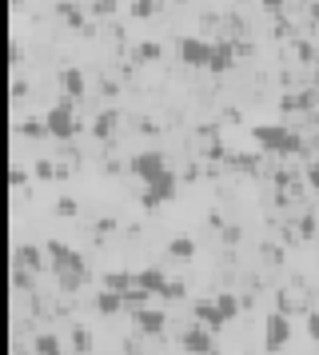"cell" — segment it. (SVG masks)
<instances>
[{"label": "cell", "mask_w": 319, "mask_h": 355, "mask_svg": "<svg viewBox=\"0 0 319 355\" xmlns=\"http://www.w3.org/2000/svg\"><path fill=\"white\" fill-rule=\"evenodd\" d=\"M252 140L264 148V152H284V156H291V152H300L303 148V140L291 128H284V124H255Z\"/></svg>", "instance_id": "1"}, {"label": "cell", "mask_w": 319, "mask_h": 355, "mask_svg": "<svg viewBox=\"0 0 319 355\" xmlns=\"http://www.w3.org/2000/svg\"><path fill=\"white\" fill-rule=\"evenodd\" d=\"M44 124H48V136H56V140H72L80 132L76 124V116H72V100H64V104H52L44 116Z\"/></svg>", "instance_id": "2"}, {"label": "cell", "mask_w": 319, "mask_h": 355, "mask_svg": "<svg viewBox=\"0 0 319 355\" xmlns=\"http://www.w3.org/2000/svg\"><path fill=\"white\" fill-rule=\"evenodd\" d=\"M287 339H291V323H287V315L284 311H271L268 320H264V347L275 355V352H284L287 347Z\"/></svg>", "instance_id": "3"}, {"label": "cell", "mask_w": 319, "mask_h": 355, "mask_svg": "<svg viewBox=\"0 0 319 355\" xmlns=\"http://www.w3.org/2000/svg\"><path fill=\"white\" fill-rule=\"evenodd\" d=\"M180 60L188 68H207L212 64V44L200 40V36H184V40H180Z\"/></svg>", "instance_id": "4"}, {"label": "cell", "mask_w": 319, "mask_h": 355, "mask_svg": "<svg viewBox=\"0 0 319 355\" xmlns=\"http://www.w3.org/2000/svg\"><path fill=\"white\" fill-rule=\"evenodd\" d=\"M168 172V160H164V152H140L136 160H132V176H140L144 184H152Z\"/></svg>", "instance_id": "5"}, {"label": "cell", "mask_w": 319, "mask_h": 355, "mask_svg": "<svg viewBox=\"0 0 319 355\" xmlns=\"http://www.w3.org/2000/svg\"><path fill=\"white\" fill-rule=\"evenodd\" d=\"M168 200H175V176H172V172H164L160 180H152V184H148V192L140 196L144 208H160V204H168Z\"/></svg>", "instance_id": "6"}, {"label": "cell", "mask_w": 319, "mask_h": 355, "mask_svg": "<svg viewBox=\"0 0 319 355\" xmlns=\"http://www.w3.org/2000/svg\"><path fill=\"white\" fill-rule=\"evenodd\" d=\"M44 252L52 256V272H84V259H80V252H72L68 243L52 240Z\"/></svg>", "instance_id": "7"}, {"label": "cell", "mask_w": 319, "mask_h": 355, "mask_svg": "<svg viewBox=\"0 0 319 355\" xmlns=\"http://www.w3.org/2000/svg\"><path fill=\"white\" fill-rule=\"evenodd\" d=\"M184 352H188V355H216L212 327H204V323H191L188 331H184Z\"/></svg>", "instance_id": "8"}, {"label": "cell", "mask_w": 319, "mask_h": 355, "mask_svg": "<svg viewBox=\"0 0 319 355\" xmlns=\"http://www.w3.org/2000/svg\"><path fill=\"white\" fill-rule=\"evenodd\" d=\"M164 311L160 307H140V311H132V323H136V331H144V336H160L164 331Z\"/></svg>", "instance_id": "9"}, {"label": "cell", "mask_w": 319, "mask_h": 355, "mask_svg": "<svg viewBox=\"0 0 319 355\" xmlns=\"http://www.w3.org/2000/svg\"><path fill=\"white\" fill-rule=\"evenodd\" d=\"M60 88H64V96H68V100H80L84 92H88L84 72H80V68H64V72H60Z\"/></svg>", "instance_id": "10"}, {"label": "cell", "mask_w": 319, "mask_h": 355, "mask_svg": "<svg viewBox=\"0 0 319 355\" xmlns=\"http://www.w3.org/2000/svg\"><path fill=\"white\" fill-rule=\"evenodd\" d=\"M96 311L100 315H120L124 311V295L112 288H100V295H96Z\"/></svg>", "instance_id": "11"}, {"label": "cell", "mask_w": 319, "mask_h": 355, "mask_svg": "<svg viewBox=\"0 0 319 355\" xmlns=\"http://www.w3.org/2000/svg\"><path fill=\"white\" fill-rule=\"evenodd\" d=\"M236 64V49L227 44V40H220V44H212V72H227V68Z\"/></svg>", "instance_id": "12"}, {"label": "cell", "mask_w": 319, "mask_h": 355, "mask_svg": "<svg viewBox=\"0 0 319 355\" xmlns=\"http://www.w3.org/2000/svg\"><path fill=\"white\" fill-rule=\"evenodd\" d=\"M164 272H156V268H144V272H136V288H144V291H152V295H160L164 291Z\"/></svg>", "instance_id": "13"}, {"label": "cell", "mask_w": 319, "mask_h": 355, "mask_svg": "<svg viewBox=\"0 0 319 355\" xmlns=\"http://www.w3.org/2000/svg\"><path fill=\"white\" fill-rule=\"evenodd\" d=\"M196 320L204 323V327H223V320H220V311H216V300H204V304H196Z\"/></svg>", "instance_id": "14"}, {"label": "cell", "mask_w": 319, "mask_h": 355, "mask_svg": "<svg viewBox=\"0 0 319 355\" xmlns=\"http://www.w3.org/2000/svg\"><path fill=\"white\" fill-rule=\"evenodd\" d=\"M32 352L36 355H64V347H60V339L52 336V331H40V336L32 339Z\"/></svg>", "instance_id": "15"}, {"label": "cell", "mask_w": 319, "mask_h": 355, "mask_svg": "<svg viewBox=\"0 0 319 355\" xmlns=\"http://www.w3.org/2000/svg\"><path fill=\"white\" fill-rule=\"evenodd\" d=\"M116 120H120L116 112H100V116L92 120V136H96V140H112V132H116Z\"/></svg>", "instance_id": "16"}, {"label": "cell", "mask_w": 319, "mask_h": 355, "mask_svg": "<svg viewBox=\"0 0 319 355\" xmlns=\"http://www.w3.org/2000/svg\"><path fill=\"white\" fill-rule=\"evenodd\" d=\"M216 311H220V320H223V323L236 320V315H239V300L232 295V291H220V295H216Z\"/></svg>", "instance_id": "17"}, {"label": "cell", "mask_w": 319, "mask_h": 355, "mask_svg": "<svg viewBox=\"0 0 319 355\" xmlns=\"http://www.w3.org/2000/svg\"><path fill=\"white\" fill-rule=\"evenodd\" d=\"M168 256H172V259H191V256H196V240H188V236H175V240L168 243Z\"/></svg>", "instance_id": "18"}, {"label": "cell", "mask_w": 319, "mask_h": 355, "mask_svg": "<svg viewBox=\"0 0 319 355\" xmlns=\"http://www.w3.org/2000/svg\"><path fill=\"white\" fill-rule=\"evenodd\" d=\"M44 259H40V248H32V243H24V248H16V268H40Z\"/></svg>", "instance_id": "19"}, {"label": "cell", "mask_w": 319, "mask_h": 355, "mask_svg": "<svg viewBox=\"0 0 319 355\" xmlns=\"http://www.w3.org/2000/svg\"><path fill=\"white\" fill-rule=\"evenodd\" d=\"M148 300H152V291L132 288V291L124 295V311H140V307H148Z\"/></svg>", "instance_id": "20"}, {"label": "cell", "mask_w": 319, "mask_h": 355, "mask_svg": "<svg viewBox=\"0 0 319 355\" xmlns=\"http://www.w3.org/2000/svg\"><path fill=\"white\" fill-rule=\"evenodd\" d=\"M16 132L28 136V140H40V136H48V124L44 120H24V124H16Z\"/></svg>", "instance_id": "21"}, {"label": "cell", "mask_w": 319, "mask_h": 355, "mask_svg": "<svg viewBox=\"0 0 319 355\" xmlns=\"http://www.w3.org/2000/svg\"><path fill=\"white\" fill-rule=\"evenodd\" d=\"M164 56V49H160L156 40H144L140 49H136V60H144V64H152V60H160Z\"/></svg>", "instance_id": "22"}, {"label": "cell", "mask_w": 319, "mask_h": 355, "mask_svg": "<svg viewBox=\"0 0 319 355\" xmlns=\"http://www.w3.org/2000/svg\"><path fill=\"white\" fill-rule=\"evenodd\" d=\"M156 8H160V0H136V4H132V17L148 20V17H156Z\"/></svg>", "instance_id": "23"}, {"label": "cell", "mask_w": 319, "mask_h": 355, "mask_svg": "<svg viewBox=\"0 0 319 355\" xmlns=\"http://www.w3.org/2000/svg\"><path fill=\"white\" fill-rule=\"evenodd\" d=\"M56 279H60L64 291H80V284H84V272H56Z\"/></svg>", "instance_id": "24"}, {"label": "cell", "mask_w": 319, "mask_h": 355, "mask_svg": "<svg viewBox=\"0 0 319 355\" xmlns=\"http://www.w3.org/2000/svg\"><path fill=\"white\" fill-rule=\"evenodd\" d=\"M160 300H168V304H172V300H184V284H180V279H168L164 291H160Z\"/></svg>", "instance_id": "25"}, {"label": "cell", "mask_w": 319, "mask_h": 355, "mask_svg": "<svg viewBox=\"0 0 319 355\" xmlns=\"http://www.w3.org/2000/svg\"><path fill=\"white\" fill-rule=\"evenodd\" d=\"M72 343H76V352H80V355L92 352V339H88V331H84V327H76V331H72Z\"/></svg>", "instance_id": "26"}, {"label": "cell", "mask_w": 319, "mask_h": 355, "mask_svg": "<svg viewBox=\"0 0 319 355\" xmlns=\"http://www.w3.org/2000/svg\"><path fill=\"white\" fill-rule=\"evenodd\" d=\"M116 8H120L116 0H92V17H112Z\"/></svg>", "instance_id": "27"}, {"label": "cell", "mask_w": 319, "mask_h": 355, "mask_svg": "<svg viewBox=\"0 0 319 355\" xmlns=\"http://www.w3.org/2000/svg\"><path fill=\"white\" fill-rule=\"evenodd\" d=\"M56 216H76V200L72 196H60L56 200Z\"/></svg>", "instance_id": "28"}, {"label": "cell", "mask_w": 319, "mask_h": 355, "mask_svg": "<svg viewBox=\"0 0 319 355\" xmlns=\"http://www.w3.org/2000/svg\"><path fill=\"white\" fill-rule=\"evenodd\" d=\"M60 12H64V20H68V24L84 28V20H80V8H76V4H60Z\"/></svg>", "instance_id": "29"}, {"label": "cell", "mask_w": 319, "mask_h": 355, "mask_svg": "<svg viewBox=\"0 0 319 355\" xmlns=\"http://www.w3.org/2000/svg\"><path fill=\"white\" fill-rule=\"evenodd\" d=\"M8 184H12L16 192H20V188L28 184V172H24V168H12V176H8Z\"/></svg>", "instance_id": "30"}, {"label": "cell", "mask_w": 319, "mask_h": 355, "mask_svg": "<svg viewBox=\"0 0 319 355\" xmlns=\"http://www.w3.org/2000/svg\"><path fill=\"white\" fill-rule=\"evenodd\" d=\"M307 336L319 343V311H311V315H307Z\"/></svg>", "instance_id": "31"}, {"label": "cell", "mask_w": 319, "mask_h": 355, "mask_svg": "<svg viewBox=\"0 0 319 355\" xmlns=\"http://www.w3.org/2000/svg\"><path fill=\"white\" fill-rule=\"evenodd\" d=\"M12 288H16V291H28V275L20 272V268L12 272Z\"/></svg>", "instance_id": "32"}, {"label": "cell", "mask_w": 319, "mask_h": 355, "mask_svg": "<svg viewBox=\"0 0 319 355\" xmlns=\"http://www.w3.org/2000/svg\"><path fill=\"white\" fill-rule=\"evenodd\" d=\"M307 184H311V188L319 192V160H316V164H307Z\"/></svg>", "instance_id": "33"}, {"label": "cell", "mask_w": 319, "mask_h": 355, "mask_svg": "<svg viewBox=\"0 0 319 355\" xmlns=\"http://www.w3.org/2000/svg\"><path fill=\"white\" fill-rule=\"evenodd\" d=\"M36 176H56V164H48V160H40V164H36Z\"/></svg>", "instance_id": "34"}, {"label": "cell", "mask_w": 319, "mask_h": 355, "mask_svg": "<svg viewBox=\"0 0 319 355\" xmlns=\"http://www.w3.org/2000/svg\"><path fill=\"white\" fill-rule=\"evenodd\" d=\"M28 96V84L24 80H12V100H24Z\"/></svg>", "instance_id": "35"}, {"label": "cell", "mask_w": 319, "mask_h": 355, "mask_svg": "<svg viewBox=\"0 0 319 355\" xmlns=\"http://www.w3.org/2000/svg\"><path fill=\"white\" fill-rule=\"evenodd\" d=\"M8 60H12V64H20V60H24V52H20V44H12V49H8Z\"/></svg>", "instance_id": "36"}, {"label": "cell", "mask_w": 319, "mask_h": 355, "mask_svg": "<svg viewBox=\"0 0 319 355\" xmlns=\"http://www.w3.org/2000/svg\"><path fill=\"white\" fill-rule=\"evenodd\" d=\"M264 8H271V12H275V8H284V0H264Z\"/></svg>", "instance_id": "37"}, {"label": "cell", "mask_w": 319, "mask_h": 355, "mask_svg": "<svg viewBox=\"0 0 319 355\" xmlns=\"http://www.w3.org/2000/svg\"><path fill=\"white\" fill-rule=\"evenodd\" d=\"M88 4H92V0H88Z\"/></svg>", "instance_id": "38"}]
</instances>
